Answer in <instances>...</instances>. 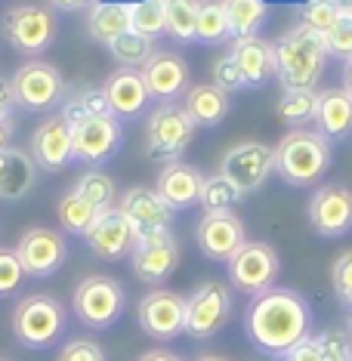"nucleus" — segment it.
Returning a JSON list of instances; mask_svg holds the SVG:
<instances>
[{
	"label": "nucleus",
	"mask_w": 352,
	"mask_h": 361,
	"mask_svg": "<svg viewBox=\"0 0 352 361\" xmlns=\"http://www.w3.org/2000/svg\"><path fill=\"white\" fill-rule=\"evenodd\" d=\"M312 331V309L291 287H272L250 300L244 312V334L266 355L281 358Z\"/></svg>",
	"instance_id": "obj_1"
},
{
	"label": "nucleus",
	"mask_w": 352,
	"mask_h": 361,
	"mask_svg": "<svg viewBox=\"0 0 352 361\" xmlns=\"http://www.w3.org/2000/svg\"><path fill=\"white\" fill-rule=\"evenodd\" d=\"M324 37L303 22L275 44V78L281 80L284 93L288 90H315V84L324 75Z\"/></svg>",
	"instance_id": "obj_2"
},
{
	"label": "nucleus",
	"mask_w": 352,
	"mask_h": 361,
	"mask_svg": "<svg viewBox=\"0 0 352 361\" xmlns=\"http://www.w3.org/2000/svg\"><path fill=\"white\" fill-rule=\"evenodd\" d=\"M331 167V142L315 130H291L275 145V173L288 185H315Z\"/></svg>",
	"instance_id": "obj_3"
},
{
	"label": "nucleus",
	"mask_w": 352,
	"mask_h": 361,
	"mask_svg": "<svg viewBox=\"0 0 352 361\" xmlns=\"http://www.w3.org/2000/svg\"><path fill=\"white\" fill-rule=\"evenodd\" d=\"M62 118L71 127V142H75V158L99 167L111 161L124 145V130L114 114H80L62 109Z\"/></svg>",
	"instance_id": "obj_4"
},
{
	"label": "nucleus",
	"mask_w": 352,
	"mask_h": 361,
	"mask_svg": "<svg viewBox=\"0 0 352 361\" xmlns=\"http://www.w3.org/2000/svg\"><path fill=\"white\" fill-rule=\"evenodd\" d=\"M68 312L56 297L47 293H31V297L19 300L13 312V334L25 349H47L65 331Z\"/></svg>",
	"instance_id": "obj_5"
},
{
	"label": "nucleus",
	"mask_w": 352,
	"mask_h": 361,
	"mask_svg": "<svg viewBox=\"0 0 352 361\" xmlns=\"http://www.w3.org/2000/svg\"><path fill=\"white\" fill-rule=\"evenodd\" d=\"M71 309L80 324L105 331V327L118 324V318L124 315V287L109 275H90L78 284Z\"/></svg>",
	"instance_id": "obj_6"
},
{
	"label": "nucleus",
	"mask_w": 352,
	"mask_h": 361,
	"mask_svg": "<svg viewBox=\"0 0 352 361\" xmlns=\"http://www.w3.org/2000/svg\"><path fill=\"white\" fill-rule=\"evenodd\" d=\"M195 121L186 114L183 105H158L145 127V154L154 161H179V154L189 149L195 139Z\"/></svg>",
	"instance_id": "obj_7"
},
{
	"label": "nucleus",
	"mask_w": 352,
	"mask_h": 361,
	"mask_svg": "<svg viewBox=\"0 0 352 361\" xmlns=\"http://www.w3.org/2000/svg\"><path fill=\"white\" fill-rule=\"evenodd\" d=\"M226 266H229V281L241 293H250V297L272 290L278 272H281V259H278L272 244L266 241H244L241 250Z\"/></svg>",
	"instance_id": "obj_8"
},
{
	"label": "nucleus",
	"mask_w": 352,
	"mask_h": 361,
	"mask_svg": "<svg viewBox=\"0 0 352 361\" xmlns=\"http://www.w3.org/2000/svg\"><path fill=\"white\" fill-rule=\"evenodd\" d=\"M4 35L19 53L40 56L53 47L56 35H59V22L50 6H16L4 16Z\"/></svg>",
	"instance_id": "obj_9"
},
{
	"label": "nucleus",
	"mask_w": 352,
	"mask_h": 361,
	"mask_svg": "<svg viewBox=\"0 0 352 361\" xmlns=\"http://www.w3.org/2000/svg\"><path fill=\"white\" fill-rule=\"evenodd\" d=\"M232 315V290L223 281H204L186 297V334L195 340H210L226 327Z\"/></svg>",
	"instance_id": "obj_10"
},
{
	"label": "nucleus",
	"mask_w": 352,
	"mask_h": 361,
	"mask_svg": "<svg viewBox=\"0 0 352 361\" xmlns=\"http://www.w3.org/2000/svg\"><path fill=\"white\" fill-rule=\"evenodd\" d=\"M130 266H133V275L145 284L167 281L179 266V244H176L174 232L164 228V232L139 235L136 247L130 253Z\"/></svg>",
	"instance_id": "obj_11"
},
{
	"label": "nucleus",
	"mask_w": 352,
	"mask_h": 361,
	"mask_svg": "<svg viewBox=\"0 0 352 361\" xmlns=\"http://www.w3.org/2000/svg\"><path fill=\"white\" fill-rule=\"evenodd\" d=\"M136 322L154 340H174V336L186 334V297L158 287L139 300Z\"/></svg>",
	"instance_id": "obj_12"
},
{
	"label": "nucleus",
	"mask_w": 352,
	"mask_h": 361,
	"mask_svg": "<svg viewBox=\"0 0 352 361\" xmlns=\"http://www.w3.org/2000/svg\"><path fill=\"white\" fill-rule=\"evenodd\" d=\"M13 93H16V105H22L25 111H44L62 102L65 80L53 65L28 62L13 75Z\"/></svg>",
	"instance_id": "obj_13"
},
{
	"label": "nucleus",
	"mask_w": 352,
	"mask_h": 361,
	"mask_svg": "<svg viewBox=\"0 0 352 361\" xmlns=\"http://www.w3.org/2000/svg\"><path fill=\"white\" fill-rule=\"evenodd\" d=\"M219 173L232 179L244 195L257 192L269 176L275 173V149H269L263 142H238L226 152Z\"/></svg>",
	"instance_id": "obj_14"
},
{
	"label": "nucleus",
	"mask_w": 352,
	"mask_h": 361,
	"mask_svg": "<svg viewBox=\"0 0 352 361\" xmlns=\"http://www.w3.org/2000/svg\"><path fill=\"white\" fill-rule=\"evenodd\" d=\"M16 253L22 259V269L31 278H50L53 272H59V266L68 257V241L62 232L47 226H35L16 244Z\"/></svg>",
	"instance_id": "obj_15"
},
{
	"label": "nucleus",
	"mask_w": 352,
	"mask_h": 361,
	"mask_svg": "<svg viewBox=\"0 0 352 361\" xmlns=\"http://www.w3.org/2000/svg\"><path fill=\"white\" fill-rule=\"evenodd\" d=\"M309 226L322 238H343L352 232V192L340 183L318 185L309 198Z\"/></svg>",
	"instance_id": "obj_16"
},
{
	"label": "nucleus",
	"mask_w": 352,
	"mask_h": 361,
	"mask_svg": "<svg viewBox=\"0 0 352 361\" xmlns=\"http://www.w3.org/2000/svg\"><path fill=\"white\" fill-rule=\"evenodd\" d=\"M136 228L130 226V219L121 213L118 207H109V210H99V216L93 219V226L87 228L84 241L87 247L96 253L99 259H121V257H130L136 247Z\"/></svg>",
	"instance_id": "obj_17"
},
{
	"label": "nucleus",
	"mask_w": 352,
	"mask_h": 361,
	"mask_svg": "<svg viewBox=\"0 0 352 361\" xmlns=\"http://www.w3.org/2000/svg\"><path fill=\"white\" fill-rule=\"evenodd\" d=\"M195 241L207 259L229 262L248 241V232L235 213H204L201 223L195 226Z\"/></svg>",
	"instance_id": "obj_18"
},
{
	"label": "nucleus",
	"mask_w": 352,
	"mask_h": 361,
	"mask_svg": "<svg viewBox=\"0 0 352 361\" xmlns=\"http://www.w3.org/2000/svg\"><path fill=\"white\" fill-rule=\"evenodd\" d=\"M118 210L130 219V226L136 228V235H152V232H164L174 223V210L170 204L161 198L154 188L145 185H133L121 195Z\"/></svg>",
	"instance_id": "obj_19"
},
{
	"label": "nucleus",
	"mask_w": 352,
	"mask_h": 361,
	"mask_svg": "<svg viewBox=\"0 0 352 361\" xmlns=\"http://www.w3.org/2000/svg\"><path fill=\"white\" fill-rule=\"evenodd\" d=\"M31 158L40 170H56L68 167L71 161H75V142H71V127L68 121L62 118V114H56V118L44 121L35 136H31Z\"/></svg>",
	"instance_id": "obj_20"
},
{
	"label": "nucleus",
	"mask_w": 352,
	"mask_h": 361,
	"mask_svg": "<svg viewBox=\"0 0 352 361\" xmlns=\"http://www.w3.org/2000/svg\"><path fill=\"white\" fill-rule=\"evenodd\" d=\"M102 93L109 99V109L118 121H130V118H139L145 111V105L152 102V93L145 87V78L133 68H118L105 78L102 84Z\"/></svg>",
	"instance_id": "obj_21"
},
{
	"label": "nucleus",
	"mask_w": 352,
	"mask_h": 361,
	"mask_svg": "<svg viewBox=\"0 0 352 361\" xmlns=\"http://www.w3.org/2000/svg\"><path fill=\"white\" fill-rule=\"evenodd\" d=\"M142 78L152 99H158L161 105H170L176 96L189 93V65L176 53H154L142 68Z\"/></svg>",
	"instance_id": "obj_22"
},
{
	"label": "nucleus",
	"mask_w": 352,
	"mask_h": 361,
	"mask_svg": "<svg viewBox=\"0 0 352 361\" xmlns=\"http://www.w3.org/2000/svg\"><path fill=\"white\" fill-rule=\"evenodd\" d=\"M204 179L207 176H201L198 167H192V164H186V161H174L158 173L154 192L170 204V210H186L201 201Z\"/></svg>",
	"instance_id": "obj_23"
},
{
	"label": "nucleus",
	"mask_w": 352,
	"mask_h": 361,
	"mask_svg": "<svg viewBox=\"0 0 352 361\" xmlns=\"http://www.w3.org/2000/svg\"><path fill=\"white\" fill-rule=\"evenodd\" d=\"M238 65L241 78L248 87H263L275 78V47L263 37H244L235 40L232 53H229Z\"/></svg>",
	"instance_id": "obj_24"
},
{
	"label": "nucleus",
	"mask_w": 352,
	"mask_h": 361,
	"mask_svg": "<svg viewBox=\"0 0 352 361\" xmlns=\"http://www.w3.org/2000/svg\"><path fill=\"white\" fill-rule=\"evenodd\" d=\"M37 183V164L22 149L0 152V201H19Z\"/></svg>",
	"instance_id": "obj_25"
},
{
	"label": "nucleus",
	"mask_w": 352,
	"mask_h": 361,
	"mask_svg": "<svg viewBox=\"0 0 352 361\" xmlns=\"http://www.w3.org/2000/svg\"><path fill=\"white\" fill-rule=\"evenodd\" d=\"M183 109L195 121V127H217L229 114V93L217 84H198L186 93Z\"/></svg>",
	"instance_id": "obj_26"
},
{
	"label": "nucleus",
	"mask_w": 352,
	"mask_h": 361,
	"mask_svg": "<svg viewBox=\"0 0 352 361\" xmlns=\"http://www.w3.org/2000/svg\"><path fill=\"white\" fill-rule=\"evenodd\" d=\"M318 133L327 142L343 139L352 130V96L346 90H327L318 96V114H315Z\"/></svg>",
	"instance_id": "obj_27"
},
{
	"label": "nucleus",
	"mask_w": 352,
	"mask_h": 361,
	"mask_svg": "<svg viewBox=\"0 0 352 361\" xmlns=\"http://www.w3.org/2000/svg\"><path fill=\"white\" fill-rule=\"evenodd\" d=\"M130 31V4H96V10L90 13V35H93L99 44L109 47L114 37L127 35Z\"/></svg>",
	"instance_id": "obj_28"
},
{
	"label": "nucleus",
	"mask_w": 352,
	"mask_h": 361,
	"mask_svg": "<svg viewBox=\"0 0 352 361\" xmlns=\"http://www.w3.org/2000/svg\"><path fill=\"white\" fill-rule=\"evenodd\" d=\"M226 19H229V35L235 40L257 37V28L266 19V0H223Z\"/></svg>",
	"instance_id": "obj_29"
},
{
	"label": "nucleus",
	"mask_w": 352,
	"mask_h": 361,
	"mask_svg": "<svg viewBox=\"0 0 352 361\" xmlns=\"http://www.w3.org/2000/svg\"><path fill=\"white\" fill-rule=\"evenodd\" d=\"M56 216H59V226L65 228L68 235H87V228L93 226V219L99 216V210L93 207V204H87L80 195L71 188V192L62 195L59 207H56Z\"/></svg>",
	"instance_id": "obj_30"
},
{
	"label": "nucleus",
	"mask_w": 352,
	"mask_h": 361,
	"mask_svg": "<svg viewBox=\"0 0 352 361\" xmlns=\"http://www.w3.org/2000/svg\"><path fill=\"white\" fill-rule=\"evenodd\" d=\"M130 31L154 40L167 31V0H139L130 4Z\"/></svg>",
	"instance_id": "obj_31"
},
{
	"label": "nucleus",
	"mask_w": 352,
	"mask_h": 361,
	"mask_svg": "<svg viewBox=\"0 0 352 361\" xmlns=\"http://www.w3.org/2000/svg\"><path fill=\"white\" fill-rule=\"evenodd\" d=\"M244 198V192L232 179H226L223 173L217 176H207L204 179V188H201V207L204 213H232V207Z\"/></svg>",
	"instance_id": "obj_32"
},
{
	"label": "nucleus",
	"mask_w": 352,
	"mask_h": 361,
	"mask_svg": "<svg viewBox=\"0 0 352 361\" xmlns=\"http://www.w3.org/2000/svg\"><path fill=\"white\" fill-rule=\"evenodd\" d=\"M226 37H232V35H229L223 0H201L198 22H195V40H201V44H219Z\"/></svg>",
	"instance_id": "obj_33"
},
{
	"label": "nucleus",
	"mask_w": 352,
	"mask_h": 361,
	"mask_svg": "<svg viewBox=\"0 0 352 361\" xmlns=\"http://www.w3.org/2000/svg\"><path fill=\"white\" fill-rule=\"evenodd\" d=\"M318 114V93L315 90H288L278 102V118L291 127H303L315 121Z\"/></svg>",
	"instance_id": "obj_34"
},
{
	"label": "nucleus",
	"mask_w": 352,
	"mask_h": 361,
	"mask_svg": "<svg viewBox=\"0 0 352 361\" xmlns=\"http://www.w3.org/2000/svg\"><path fill=\"white\" fill-rule=\"evenodd\" d=\"M109 53L118 59L124 68H139V65H149V59L154 56V47H152V40L149 37H142V35H136V31H127V35H121V37H114L111 44H109Z\"/></svg>",
	"instance_id": "obj_35"
},
{
	"label": "nucleus",
	"mask_w": 352,
	"mask_h": 361,
	"mask_svg": "<svg viewBox=\"0 0 352 361\" xmlns=\"http://www.w3.org/2000/svg\"><path fill=\"white\" fill-rule=\"evenodd\" d=\"M75 192L87 204H93L96 210H109L114 204V183H111V176L102 173V170H90V173H84L78 179Z\"/></svg>",
	"instance_id": "obj_36"
},
{
	"label": "nucleus",
	"mask_w": 352,
	"mask_h": 361,
	"mask_svg": "<svg viewBox=\"0 0 352 361\" xmlns=\"http://www.w3.org/2000/svg\"><path fill=\"white\" fill-rule=\"evenodd\" d=\"M201 0H167V31L176 40H195Z\"/></svg>",
	"instance_id": "obj_37"
},
{
	"label": "nucleus",
	"mask_w": 352,
	"mask_h": 361,
	"mask_svg": "<svg viewBox=\"0 0 352 361\" xmlns=\"http://www.w3.org/2000/svg\"><path fill=\"white\" fill-rule=\"evenodd\" d=\"M343 6L346 4H337V0H309L306 6H303V25H309L318 35H327L334 25L340 22L343 16Z\"/></svg>",
	"instance_id": "obj_38"
},
{
	"label": "nucleus",
	"mask_w": 352,
	"mask_h": 361,
	"mask_svg": "<svg viewBox=\"0 0 352 361\" xmlns=\"http://www.w3.org/2000/svg\"><path fill=\"white\" fill-rule=\"evenodd\" d=\"M324 37V47H327V56H337V59H352V16L346 13L343 6V16L340 22L334 25Z\"/></svg>",
	"instance_id": "obj_39"
},
{
	"label": "nucleus",
	"mask_w": 352,
	"mask_h": 361,
	"mask_svg": "<svg viewBox=\"0 0 352 361\" xmlns=\"http://www.w3.org/2000/svg\"><path fill=\"white\" fill-rule=\"evenodd\" d=\"M22 278H25V269H22L19 253L0 247V300L13 297V293L22 287Z\"/></svg>",
	"instance_id": "obj_40"
},
{
	"label": "nucleus",
	"mask_w": 352,
	"mask_h": 361,
	"mask_svg": "<svg viewBox=\"0 0 352 361\" xmlns=\"http://www.w3.org/2000/svg\"><path fill=\"white\" fill-rule=\"evenodd\" d=\"M324 361H352V336L346 331H324L318 334Z\"/></svg>",
	"instance_id": "obj_41"
},
{
	"label": "nucleus",
	"mask_w": 352,
	"mask_h": 361,
	"mask_svg": "<svg viewBox=\"0 0 352 361\" xmlns=\"http://www.w3.org/2000/svg\"><path fill=\"white\" fill-rule=\"evenodd\" d=\"M331 281H334V290L343 302H352V250L340 253L337 262L331 269Z\"/></svg>",
	"instance_id": "obj_42"
},
{
	"label": "nucleus",
	"mask_w": 352,
	"mask_h": 361,
	"mask_svg": "<svg viewBox=\"0 0 352 361\" xmlns=\"http://www.w3.org/2000/svg\"><path fill=\"white\" fill-rule=\"evenodd\" d=\"M68 111H80V114H111L109 99H105L102 90H80V93L65 105Z\"/></svg>",
	"instance_id": "obj_43"
},
{
	"label": "nucleus",
	"mask_w": 352,
	"mask_h": 361,
	"mask_svg": "<svg viewBox=\"0 0 352 361\" xmlns=\"http://www.w3.org/2000/svg\"><path fill=\"white\" fill-rule=\"evenodd\" d=\"M214 84H217L219 90H226V93H235V90H244V87H248L232 56H223V59L214 65Z\"/></svg>",
	"instance_id": "obj_44"
},
{
	"label": "nucleus",
	"mask_w": 352,
	"mask_h": 361,
	"mask_svg": "<svg viewBox=\"0 0 352 361\" xmlns=\"http://www.w3.org/2000/svg\"><path fill=\"white\" fill-rule=\"evenodd\" d=\"M56 361H105V352L93 340H71L65 343V349Z\"/></svg>",
	"instance_id": "obj_45"
},
{
	"label": "nucleus",
	"mask_w": 352,
	"mask_h": 361,
	"mask_svg": "<svg viewBox=\"0 0 352 361\" xmlns=\"http://www.w3.org/2000/svg\"><path fill=\"white\" fill-rule=\"evenodd\" d=\"M281 361H324L322 358V346H318V336H306V340H300L293 349L284 352Z\"/></svg>",
	"instance_id": "obj_46"
},
{
	"label": "nucleus",
	"mask_w": 352,
	"mask_h": 361,
	"mask_svg": "<svg viewBox=\"0 0 352 361\" xmlns=\"http://www.w3.org/2000/svg\"><path fill=\"white\" fill-rule=\"evenodd\" d=\"M16 109V93H13V80L0 78V118H13Z\"/></svg>",
	"instance_id": "obj_47"
},
{
	"label": "nucleus",
	"mask_w": 352,
	"mask_h": 361,
	"mask_svg": "<svg viewBox=\"0 0 352 361\" xmlns=\"http://www.w3.org/2000/svg\"><path fill=\"white\" fill-rule=\"evenodd\" d=\"M13 130H16V124H13V118H0V152H4V149H10V139H13Z\"/></svg>",
	"instance_id": "obj_48"
},
{
	"label": "nucleus",
	"mask_w": 352,
	"mask_h": 361,
	"mask_svg": "<svg viewBox=\"0 0 352 361\" xmlns=\"http://www.w3.org/2000/svg\"><path fill=\"white\" fill-rule=\"evenodd\" d=\"M139 361H183V358L174 355V352H167V349H152V352H145Z\"/></svg>",
	"instance_id": "obj_49"
},
{
	"label": "nucleus",
	"mask_w": 352,
	"mask_h": 361,
	"mask_svg": "<svg viewBox=\"0 0 352 361\" xmlns=\"http://www.w3.org/2000/svg\"><path fill=\"white\" fill-rule=\"evenodd\" d=\"M343 90L352 96V59H346V68H343Z\"/></svg>",
	"instance_id": "obj_50"
},
{
	"label": "nucleus",
	"mask_w": 352,
	"mask_h": 361,
	"mask_svg": "<svg viewBox=\"0 0 352 361\" xmlns=\"http://www.w3.org/2000/svg\"><path fill=\"white\" fill-rule=\"evenodd\" d=\"M346 334L352 336V302H346Z\"/></svg>",
	"instance_id": "obj_51"
},
{
	"label": "nucleus",
	"mask_w": 352,
	"mask_h": 361,
	"mask_svg": "<svg viewBox=\"0 0 352 361\" xmlns=\"http://www.w3.org/2000/svg\"><path fill=\"white\" fill-rule=\"evenodd\" d=\"M195 361H226V358L223 355H198Z\"/></svg>",
	"instance_id": "obj_52"
},
{
	"label": "nucleus",
	"mask_w": 352,
	"mask_h": 361,
	"mask_svg": "<svg viewBox=\"0 0 352 361\" xmlns=\"http://www.w3.org/2000/svg\"><path fill=\"white\" fill-rule=\"evenodd\" d=\"M59 4H65V6H78V4H84V0H59Z\"/></svg>",
	"instance_id": "obj_53"
},
{
	"label": "nucleus",
	"mask_w": 352,
	"mask_h": 361,
	"mask_svg": "<svg viewBox=\"0 0 352 361\" xmlns=\"http://www.w3.org/2000/svg\"><path fill=\"white\" fill-rule=\"evenodd\" d=\"M346 13H349V16H352V0H349V4H346Z\"/></svg>",
	"instance_id": "obj_54"
},
{
	"label": "nucleus",
	"mask_w": 352,
	"mask_h": 361,
	"mask_svg": "<svg viewBox=\"0 0 352 361\" xmlns=\"http://www.w3.org/2000/svg\"><path fill=\"white\" fill-rule=\"evenodd\" d=\"M0 361H6V358H0Z\"/></svg>",
	"instance_id": "obj_55"
}]
</instances>
